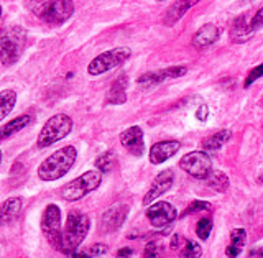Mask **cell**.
<instances>
[{
  "mask_svg": "<svg viewBox=\"0 0 263 258\" xmlns=\"http://www.w3.org/2000/svg\"><path fill=\"white\" fill-rule=\"evenodd\" d=\"M76 158H78V150L72 145L56 150L51 156H48L46 160L40 164V168H38L40 179L56 181V179L63 178L64 174L72 168Z\"/></svg>",
  "mask_w": 263,
  "mask_h": 258,
  "instance_id": "6da1fadb",
  "label": "cell"
},
{
  "mask_svg": "<svg viewBox=\"0 0 263 258\" xmlns=\"http://www.w3.org/2000/svg\"><path fill=\"white\" fill-rule=\"evenodd\" d=\"M89 232V217L79 211H71L66 219V226L63 229L61 248L63 253L72 255L78 250V247L82 244Z\"/></svg>",
  "mask_w": 263,
  "mask_h": 258,
  "instance_id": "7a4b0ae2",
  "label": "cell"
},
{
  "mask_svg": "<svg viewBox=\"0 0 263 258\" xmlns=\"http://www.w3.org/2000/svg\"><path fill=\"white\" fill-rule=\"evenodd\" d=\"M71 130H72V120L69 115H66V114L53 115L51 119H48L45 127L41 128L40 137L36 140V145H38V148L51 146L53 143H56V141L68 137Z\"/></svg>",
  "mask_w": 263,
  "mask_h": 258,
  "instance_id": "3957f363",
  "label": "cell"
},
{
  "mask_svg": "<svg viewBox=\"0 0 263 258\" xmlns=\"http://www.w3.org/2000/svg\"><path fill=\"white\" fill-rule=\"evenodd\" d=\"M102 182V173L101 171H86L84 174H81L79 178L72 179L71 182H68L63 191H61V196L63 199L69 202H74V201H79L84 196H87L89 193H92L96 191L99 186H101Z\"/></svg>",
  "mask_w": 263,
  "mask_h": 258,
  "instance_id": "277c9868",
  "label": "cell"
},
{
  "mask_svg": "<svg viewBox=\"0 0 263 258\" xmlns=\"http://www.w3.org/2000/svg\"><path fill=\"white\" fill-rule=\"evenodd\" d=\"M25 41H27V33L20 27H13L4 31L2 40H0V58H2V63L5 66H10L18 61Z\"/></svg>",
  "mask_w": 263,
  "mask_h": 258,
  "instance_id": "5b68a950",
  "label": "cell"
},
{
  "mask_svg": "<svg viewBox=\"0 0 263 258\" xmlns=\"http://www.w3.org/2000/svg\"><path fill=\"white\" fill-rule=\"evenodd\" d=\"M130 56H132L130 48H125V46L114 48L110 51H105L102 54H99L97 58H94L87 66V72L90 76H99V74H104L114 68H119V66L125 63Z\"/></svg>",
  "mask_w": 263,
  "mask_h": 258,
  "instance_id": "8992f818",
  "label": "cell"
},
{
  "mask_svg": "<svg viewBox=\"0 0 263 258\" xmlns=\"http://www.w3.org/2000/svg\"><path fill=\"white\" fill-rule=\"evenodd\" d=\"M179 168L196 179H208L212 173V160L208 152H191L179 160Z\"/></svg>",
  "mask_w": 263,
  "mask_h": 258,
  "instance_id": "52a82bcc",
  "label": "cell"
},
{
  "mask_svg": "<svg viewBox=\"0 0 263 258\" xmlns=\"http://www.w3.org/2000/svg\"><path fill=\"white\" fill-rule=\"evenodd\" d=\"M41 230H43L48 242L60 250L63 229H61V211L56 204L46 206L43 215H41Z\"/></svg>",
  "mask_w": 263,
  "mask_h": 258,
  "instance_id": "ba28073f",
  "label": "cell"
},
{
  "mask_svg": "<svg viewBox=\"0 0 263 258\" xmlns=\"http://www.w3.org/2000/svg\"><path fill=\"white\" fill-rule=\"evenodd\" d=\"M146 217L153 227L161 229V227L170 226V224L178 217V212L175 209V206H171L170 202L158 201V202H155L153 206L148 207Z\"/></svg>",
  "mask_w": 263,
  "mask_h": 258,
  "instance_id": "9c48e42d",
  "label": "cell"
},
{
  "mask_svg": "<svg viewBox=\"0 0 263 258\" xmlns=\"http://www.w3.org/2000/svg\"><path fill=\"white\" fill-rule=\"evenodd\" d=\"M173 182H175V174H173V171L171 170L161 171L158 176L153 179L150 189H148V193L145 194L143 204L148 206V204H152L153 201H156V199H158L160 196H163L168 189H171Z\"/></svg>",
  "mask_w": 263,
  "mask_h": 258,
  "instance_id": "30bf717a",
  "label": "cell"
},
{
  "mask_svg": "<svg viewBox=\"0 0 263 258\" xmlns=\"http://www.w3.org/2000/svg\"><path fill=\"white\" fill-rule=\"evenodd\" d=\"M186 66H173V68H166V69H160V71H152V72H146L142 74L138 78V84L140 86H156L163 82L164 79H170V78H181L186 74Z\"/></svg>",
  "mask_w": 263,
  "mask_h": 258,
  "instance_id": "8fae6325",
  "label": "cell"
},
{
  "mask_svg": "<svg viewBox=\"0 0 263 258\" xmlns=\"http://www.w3.org/2000/svg\"><path fill=\"white\" fill-rule=\"evenodd\" d=\"M120 143L127 150L128 153L135 156H142L145 153V140H143V132L140 127L134 125L127 128L120 135Z\"/></svg>",
  "mask_w": 263,
  "mask_h": 258,
  "instance_id": "7c38bea8",
  "label": "cell"
},
{
  "mask_svg": "<svg viewBox=\"0 0 263 258\" xmlns=\"http://www.w3.org/2000/svg\"><path fill=\"white\" fill-rule=\"evenodd\" d=\"M128 207L123 204H115L107 209L101 217V232H114L117 230L127 217Z\"/></svg>",
  "mask_w": 263,
  "mask_h": 258,
  "instance_id": "4fadbf2b",
  "label": "cell"
},
{
  "mask_svg": "<svg viewBox=\"0 0 263 258\" xmlns=\"http://www.w3.org/2000/svg\"><path fill=\"white\" fill-rule=\"evenodd\" d=\"M181 148V143L178 140H164V141H158V143H155L152 148H150V161L153 164H160V163H164L166 160L173 155L178 153V150Z\"/></svg>",
  "mask_w": 263,
  "mask_h": 258,
  "instance_id": "5bb4252c",
  "label": "cell"
},
{
  "mask_svg": "<svg viewBox=\"0 0 263 258\" xmlns=\"http://www.w3.org/2000/svg\"><path fill=\"white\" fill-rule=\"evenodd\" d=\"M74 12L72 0H56L53 7L49 8L48 15L45 16V22L49 25H61L69 19Z\"/></svg>",
  "mask_w": 263,
  "mask_h": 258,
  "instance_id": "9a60e30c",
  "label": "cell"
},
{
  "mask_svg": "<svg viewBox=\"0 0 263 258\" xmlns=\"http://www.w3.org/2000/svg\"><path fill=\"white\" fill-rule=\"evenodd\" d=\"M253 25H252V19L249 20L245 15H240L237 16L234 20L232 27H230V40L234 41V43H245V41H249L253 35Z\"/></svg>",
  "mask_w": 263,
  "mask_h": 258,
  "instance_id": "2e32d148",
  "label": "cell"
},
{
  "mask_svg": "<svg viewBox=\"0 0 263 258\" xmlns=\"http://www.w3.org/2000/svg\"><path fill=\"white\" fill-rule=\"evenodd\" d=\"M199 2L201 0H176V2L166 10V13H164V25L173 27L176 22H179L181 19H183L184 13L189 10V8L197 5Z\"/></svg>",
  "mask_w": 263,
  "mask_h": 258,
  "instance_id": "e0dca14e",
  "label": "cell"
},
{
  "mask_svg": "<svg viewBox=\"0 0 263 258\" xmlns=\"http://www.w3.org/2000/svg\"><path fill=\"white\" fill-rule=\"evenodd\" d=\"M219 38V30L216 25L212 23H205L204 27H201L196 31V35L193 36V46L194 48H208L211 45H214Z\"/></svg>",
  "mask_w": 263,
  "mask_h": 258,
  "instance_id": "ac0fdd59",
  "label": "cell"
},
{
  "mask_svg": "<svg viewBox=\"0 0 263 258\" xmlns=\"http://www.w3.org/2000/svg\"><path fill=\"white\" fill-rule=\"evenodd\" d=\"M125 87H127V78L125 76H120L119 79L114 81V84L110 86L109 90V99L107 102L114 104V105H119L123 104L127 101V93H125Z\"/></svg>",
  "mask_w": 263,
  "mask_h": 258,
  "instance_id": "d6986e66",
  "label": "cell"
},
{
  "mask_svg": "<svg viewBox=\"0 0 263 258\" xmlns=\"http://www.w3.org/2000/svg\"><path fill=\"white\" fill-rule=\"evenodd\" d=\"M232 137V132L230 130H220L217 133H214V135L208 137L204 141H202V148L204 152H217L222 146H224L227 141Z\"/></svg>",
  "mask_w": 263,
  "mask_h": 258,
  "instance_id": "ffe728a7",
  "label": "cell"
},
{
  "mask_svg": "<svg viewBox=\"0 0 263 258\" xmlns=\"http://www.w3.org/2000/svg\"><path fill=\"white\" fill-rule=\"evenodd\" d=\"M22 211V197H10L2 204V222H13Z\"/></svg>",
  "mask_w": 263,
  "mask_h": 258,
  "instance_id": "44dd1931",
  "label": "cell"
},
{
  "mask_svg": "<svg viewBox=\"0 0 263 258\" xmlns=\"http://www.w3.org/2000/svg\"><path fill=\"white\" fill-rule=\"evenodd\" d=\"M31 122V115H20V117L13 119L12 122L5 123V125L2 127V130H0V135H2V138H8L12 137L13 133L20 132L22 128H25L28 125V123Z\"/></svg>",
  "mask_w": 263,
  "mask_h": 258,
  "instance_id": "7402d4cb",
  "label": "cell"
},
{
  "mask_svg": "<svg viewBox=\"0 0 263 258\" xmlns=\"http://www.w3.org/2000/svg\"><path fill=\"white\" fill-rule=\"evenodd\" d=\"M16 104V94L12 89H5L0 93V120H4L13 110Z\"/></svg>",
  "mask_w": 263,
  "mask_h": 258,
  "instance_id": "603a6c76",
  "label": "cell"
},
{
  "mask_svg": "<svg viewBox=\"0 0 263 258\" xmlns=\"http://www.w3.org/2000/svg\"><path fill=\"white\" fill-rule=\"evenodd\" d=\"M54 2L56 0H25L28 10L31 13H35L36 16H40V19H43V20H45V16L48 15L49 8L53 7Z\"/></svg>",
  "mask_w": 263,
  "mask_h": 258,
  "instance_id": "cb8c5ba5",
  "label": "cell"
},
{
  "mask_svg": "<svg viewBox=\"0 0 263 258\" xmlns=\"http://www.w3.org/2000/svg\"><path fill=\"white\" fill-rule=\"evenodd\" d=\"M208 186L217 193H226L229 189V178L227 174H224L222 171H212L211 176L208 178Z\"/></svg>",
  "mask_w": 263,
  "mask_h": 258,
  "instance_id": "d4e9b609",
  "label": "cell"
},
{
  "mask_svg": "<svg viewBox=\"0 0 263 258\" xmlns=\"http://www.w3.org/2000/svg\"><path fill=\"white\" fill-rule=\"evenodd\" d=\"M202 247L194 240H186L184 248L181 250V258H201Z\"/></svg>",
  "mask_w": 263,
  "mask_h": 258,
  "instance_id": "484cf974",
  "label": "cell"
},
{
  "mask_svg": "<svg viewBox=\"0 0 263 258\" xmlns=\"http://www.w3.org/2000/svg\"><path fill=\"white\" fill-rule=\"evenodd\" d=\"M115 164V158H114V153L112 152H105L104 155H101L97 158L96 161V166L97 170L101 173H109Z\"/></svg>",
  "mask_w": 263,
  "mask_h": 258,
  "instance_id": "4316f807",
  "label": "cell"
},
{
  "mask_svg": "<svg viewBox=\"0 0 263 258\" xmlns=\"http://www.w3.org/2000/svg\"><path fill=\"white\" fill-rule=\"evenodd\" d=\"M143 258H163V245L161 242H148L145 250H143Z\"/></svg>",
  "mask_w": 263,
  "mask_h": 258,
  "instance_id": "83f0119b",
  "label": "cell"
},
{
  "mask_svg": "<svg viewBox=\"0 0 263 258\" xmlns=\"http://www.w3.org/2000/svg\"><path fill=\"white\" fill-rule=\"evenodd\" d=\"M211 230H212V220L208 217H202L199 222H197V227H196V234L199 238L202 240H208V237L211 235Z\"/></svg>",
  "mask_w": 263,
  "mask_h": 258,
  "instance_id": "f1b7e54d",
  "label": "cell"
},
{
  "mask_svg": "<svg viewBox=\"0 0 263 258\" xmlns=\"http://www.w3.org/2000/svg\"><path fill=\"white\" fill-rule=\"evenodd\" d=\"M245 238H247V234L243 229H235L232 230V234H230V245H235V247H243L245 244Z\"/></svg>",
  "mask_w": 263,
  "mask_h": 258,
  "instance_id": "f546056e",
  "label": "cell"
},
{
  "mask_svg": "<svg viewBox=\"0 0 263 258\" xmlns=\"http://www.w3.org/2000/svg\"><path fill=\"white\" fill-rule=\"evenodd\" d=\"M211 209V204L209 202H205V201H194L189 204L187 209L183 212V217L187 214H193V212H201V211H209Z\"/></svg>",
  "mask_w": 263,
  "mask_h": 258,
  "instance_id": "4dcf8cb0",
  "label": "cell"
},
{
  "mask_svg": "<svg viewBox=\"0 0 263 258\" xmlns=\"http://www.w3.org/2000/svg\"><path fill=\"white\" fill-rule=\"evenodd\" d=\"M263 76V64H260V66H257V68H253L252 71H250V74L247 76V79H245V82H243V87H250L255 81H257L258 78H261Z\"/></svg>",
  "mask_w": 263,
  "mask_h": 258,
  "instance_id": "1f68e13d",
  "label": "cell"
},
{
  "mask_svg": "<svg viewBox=\"0 0 263 258\" xmlns=\"http://www.w3.org/2000/svg\"><path fill=\"white\" fill-rule=\"evenodd\" d=\"M107 250H109V247L107 245H104V244H96V245H92L89 248V253H90V256H101V255H104V253H107Z\"/></svg>",
  "mask_w": 263,
  "mask_h": 258,
  "instance_id": "d6a6232c",
  "label": "cell"
},
{
  "mask_svg": "<svg viewBox=\"0 0 263 258\" xmlns=\"http://www.w3.org/2000/svg\"><path fill=\"white\" fill-rule=\"evenodd\" d=\"M209 107L205 105V104H202L199 109H197V112H196V117H197V120H201V122H205L208 120V117H209Z\"/></svg>",
  "mask_w": 263,
  "mask_h": 258,
  "instance_id": "836d02e7",
  "label": "cell"
},
{
  "mask_svg": "<svg viewBox=\"0 0 263 258\" xmlns=\"http://www.w3.org/2000/svg\"><path fill=\"white\" fill-rule=\"evenodd\" d=\"M252 25H253V28L257 30V28H261L263 27V7L260 8V10L253 15V19H252Z\"/></svg>",
  "mask_w": 263,
  "mask_h": 258,
  "instance_id": "e575fe53",
  "label": "cell"
},
{
  "mask_svg": "<svg viewBox=\"0 0 263 258\" xmlns=\"http://www.w3.org/2000/svg\"><path fill=\"white\" fill-rule=\"evenodd\" d=\"M240 252H242V248H240V247L229 245V247H227V250H226V255H227L229 258H237L238 255H240Z\"/></svg>",
  "mask_w": 263,
  "mask_h": 258,
  "instance_id": "d590c367",
  "label": "cell"
},
{
  "mask_svg": "<svg viewBox=\"0 0 263 258\" xmlns=\"http://www.w3.org/2000/svg\"><path fill=\"white\" fill-rule=\"evenodd\" d=\"M117 258H132V248H122V250H119Z\"/></svg>",
  "mask_w": 263,
  "mask_h": 258,
  "instance_id": "8d00e7d4",
  "label": "cell"
},
{
  "mask_svg": "<svg viewBox=\"0 0 263 258\" xmlns=\"http://www.w3.org/2000/svg\"><path fill=\"white\" fill-rule=\"evenodd\" d=\"M71 258H92V256H90V253L86 250V252H74L71 255Z\"/></svg>",
  "mask_w": 263,
  "mask_h": 258,
  "instance_id": "74e56055",
  "label": "cell"
},
{
  "mask_svg": "<svg viewBox=\"0 0 263 258\" xmlns=\"http://www.w3.org/2000/svg\"><path fill=\"white\" fill-rule=\"evenodd\" d=\"M178 240H179V237H178V235L173 237V244H171V248H176V247H178Z\"/></svg>",
  "mask_w": 263,
  "mask_h": 258,
  "instance_id": "f35d334b",
  "label": "cell"
},
{
  "mask_svg": "<svg viewBox=\"0 0 263 258\" xmlns=\"http://www.w3.org/2000/svg\"><path fill=\"white\" fill-rule=\"evenodd\" d=\"M156 2H163V0H156Z\"/></svg>",
  "mask_w": 263,
  "mask_h": 258,
  "instance_id": "ab89813d",
  "label": "cell"
}]
</instances>
